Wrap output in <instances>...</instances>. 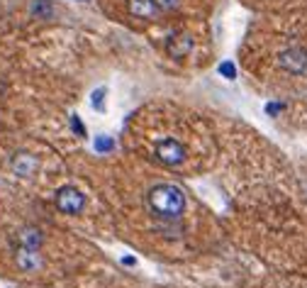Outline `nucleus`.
Masks as SVG:
<instances>
[{
	"mask_svg": "<svg viewBox=\"0 0 307 288\" xmlns=\"http://www.w3.org/2000/svg\"><path fill=\"white\" fill-rule=\"evenodd\" d=\"M120 261H122L124 266H136V259H134V256H130V254H124V256H122Z\"/></svg>",
	"mask_w": 307,
	"mask_h": 288,
	"instance_id": "f3484780",
	"label": "nucleus"
},
{
	"mask_svg": "<svg viewBox=\"0 0 307 288\" xmlns=\"http://www.w3.org/2000/svg\"><path fill=\"white\" fill-rule=\"evenodd\" d=\"M217 74L222 78H227V81H234V78H236V66H234V61H230V59L222 61V64L217 66Z\"/></svg>",
	"mask_w": 307,
	"mask_h": 288,
	"instance_id": "ddd939ff",
	"label": "nucleus"
},
{
	"mask_svg": "<svg viewBox=\"0 0 307 288\" xmlns=\"http://www.w3.org/2000/svg\"><path fill=\"white\" fill-rule=\"evenodd\" d=\"M10 169H12V173H15V176L30 178V176H34V171L39 169V161H37V156H32V154L20 152V154H15V156H12Z\"/></svg>",
	"mask_w": 307,
	"mask_h": 288,
	"instance_id": "39448f33",
	"label": "nucleus"
},
{
	"mask_svg": "<svg viewBox=\"0 0 307 288\" xmlns=\"http://www.w3.org/2000/svg\"><path fill=\"white\" fill-rule=\"evenodd\" d=\"M20 239V247H27V249H39L42 242H44V234L37 227H22L18 234Z\"/></svg>",
	"mask_w": 307,
	"mask_h": 288,
	"instance_id": "1a4fd4ad",
	"label": "nucleus"
},
{
	"mask_svg": "<svg viewBox=\"0 0 307 288\" xmlns=\"http://www.w3.org/2000/svg\"><path fill=\"white\" fill-rule=\"evenodd\" d=\"M68 125H71V130H74V132H76L78 137H88V130H86L83 120H80V117H78L76 113H74V115L68 117Z\"/></svg>",
	"mask_w": 307,
	"mask_h": 288,
	"instance_id": "4468645a",
	"label": "nucleus"
},
{
	"mask_svg": "<svg viewBox=\"0 0 307 288\" xmlns=\"http://www.w3.org/2000/svg\"><path fill=\"white\" fill-rule=\"evenodd\" d=\"M18 266L27 273L42 269V254L39 249H27V247H20L18 249Z\"/></svg>",
	"mask_w": 307,
	"mask_h": 288,
	"instance_id": "6e6552de",
	"label": "nucleus"
},
{
	"mask_svg": "<svg viewBox=\"0 0 307 288\" xmlns=\"http://www.w3.org/2000/svg\"><path fill=\"white\" fill-rule=\"evenodd\" d=\"M80 3H88V0H80Z\"/></svg>",
	"mask_w": 307,
	"mask_h": 288,
	"instance_id": "6ab92c4d",
	"label": "nucleus"
},
{
	"mask_svg": "<svg viewBox=\"0 0 307 288\" xmlns=\"http://www.w3.org/2000/svg\"><path fill=\"white\" fill-rule=\"evenodd\" d=\"M192 47H195V42H192L190 35H178V37L168 39L166 52H168V57H173V59H186L192 52Z\"/></svg>",
	"mask_w": 307,
	"mask_h": 288,
	"instance_id": "0eeeda50",
	"label": "nucleus"
},
{
	"mask_svg": "<svg viewBox=\"0 0 307 288\" xmlns=\"http://www.w3.org/2000/svg\"><path fill=\"white\" fill-rule=\"evenodd\" d=\"M127 10L134 20H144V22L158 18V8L154 5V0H127Z\"/></svg>",
	"mask_w": 307,
	"mask_h": 288,
	"instance_id": "423d86ee",
	"label": "nucleus"
},
{
	"mask_svg": "<svg viewBox=\"0 0 307 288\" xmlns=\"http://www.w3.org/2000/svg\"><path fill=\"white\" fill-rule=\"evenodd\" d=\"M146 208L161 220H178L186 210V193L173 183H156L146 193Z\"/></svg>",
	"mask_w": 307,
	"mask_h": 288,
	"instance_id": "f257e3e1",
	"label": "nucleus"
},
{
	"mask_svg": "<svg viewBox=\"0 0 307 288\" xmlns=\"http://www.w3.org/2000/svg\"><path fill=\"white\" fill-rule=\"evenodd\" d=\"M54 205H56V210L66 212V215H80L86 208V195L76 186H61L54 193Z\"/></svg>",
	"mask_w": 307,
	"mask_h": 288,
	"instance_id": "20e7f679",
	"label": "nucleus"
},
{
	"mask_svg": "<svg viewBox=\"0 0 307 288\" xmlns=\"http://www.w3.org/2000/svg\"><path fill=\"white\" fill-rule=\"evenodd\" d=\"M30 13L37 20H52L54 18V5H52L49 0H34V3L30 5Z\"/></svg>",
	"mask_w": 307,
	"mask_h": 288,
	"instance_id": "9d476101",
	"label": "nucleus"
},
{
	"mask_svg": "<svg viewBox=\"0 0 307 288\" xmlns=\"http://www.w3.org/2000/svg\"><path fill=\"white\" fill-rule=\"evenodd\" d=\"M2 91H5V81L0 78V96H2Z\"/></svg>",
	"mask_w": 307,
	"mask_h": 288,
	"instance_id": "a211bd4d",
	"label": "nucleus"
},
{
	"mask_svg": "<svg viewBox=\"0 0 307 288\" xmlns=\"http://www.w3.org/2000/svg\"><path fill=\"white\" fill-rule=\"evenodd\" d=\"M278 69H283L290 76H305L307 74V44L302 42H290L276 54Z\"/></svg>",
	"mask_w": 307,
	"mask_h": 288,
	"instance_id": "f03ea898",
	"label": "nucleus"
},
{
	"mask_svg": "<svg viewBox=\"0 0 307 288\" xmlns=\"http://www.w3.org/2000/svg\"><path fill=\"white\" fill-rule=\"evenodd\" d=\"M154 5L158 8V13H173L180 8V0H154Z\"/></svg>",
	"mask_w": 307,
	"mask_h": 288,
	"instance_id": "2eb2a0df",
	"label": "nucleus"
},
{
	"mask_svg": "<svg viewBox=\"0 0 307 288\" xmlns=\"http://www.w3.org/2000/svg\"><path fill=\"white\" fill-rule=\"evenodd\" d=\"M105 96H108V88H105V86H100V88H96V91L90 93V105H93V110L105 113Z\"/></svg>",
	"mask_w": 307,
	"mask_h": 288,
	"instance_id": "f8f14e48",
	"label": "nucleus"
},
{
	"mask_svg": "<svg viewBox=\"0 0 307 288\" xmlns=\"http://www.w3.org/2000/svg\"><path fill=\"white\" fill-rule=\"evenodd\" d=\"M154 152H156V159H158L161 164H166V166H180V164L188 159L186 144L178 142V139H173V137L158 139L156 147H154Z\"/></svg>",
	"mask_w": 307,
	"mask_h": 288,
	"instance_id": "7ed1b4c3",
	"label": "nucleus"
},
{
	"mask_svg": "<svg viewBox=\"0 0 307 288\" xmlns=\"http://www.w3.org/2000/svg\"><path fill=\"white\" fill-rule=\"evenodd\" d=\"M93 149H96L98 154H110L115 152V139L110 135H98L96 142H93Z\"/></svg>",
	"mask_w": 307,
	"mask_h": 288,
	"instance_id": "9b49d317",
	"label": "nucleus"
},
{
	"mask_svg": "<svg viewBox=\"0 0 307 288\" xmlns=\"http://www.w3.org/2000/svg\"><path fill=\"white\" fill-rule=\"evenodd\" d=\"M283 108H286L283 103H266V108H264V110H266V115H278Z\"/></svg>",
	"mask_w": 307,
	"mask_h": 288,
	"instance_id": "dca6fc26",
	"label": "nucleus"
}]
</instances>
